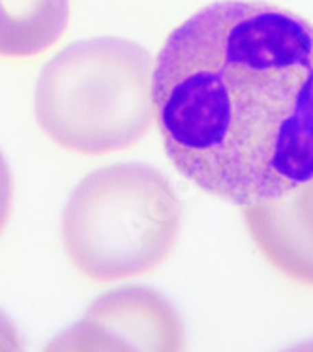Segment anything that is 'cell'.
I'll list each match as a JSON object with an SVG mask.
<instances>
[{
	"mask_svg": "<svg viewBox=\"0 0 313 352\" xmlns=\"http://www.w3.org/2000/svg\"><path fill=\"white\" fill-rule=\"evenodd\" d=\"M152 107L180 175L237 206L313 178V23L259 0L199 10L165 40Z\"/></svg>",
	"mask_w": 313,
	"mask_h": 352,
	"instance_id": "6da1fadb",
	"label": "cell"
},
{
	"mask_svg": "<svg viewBox=\"0 0 313 352\" xmlns=\"http://www.w3.org/2000/svg\"><path fill=\"white\" fill-rule=\"evenodd\" d=\"M152 72L149 51L126 38L69 43L38 75L36 122L75 154L129 148L147 135L154 116Z\"/></svg>",
	"mask_w": 313,
	"mask_h": 352,
	"instance_id": "7a4b0ae2",
	"label": "cell"
},
{
	"mask_svg": "<svg viewBox=\"0 0 313 352\" xmlns=\"http://www.w3.org/2000/svg\"><path fill=\"white\" fill-rule=\"evenodd\" d=\"M182 203L175 186L147 163L92 170L69 193L61 216L66 255L96 283L156 270L177 245Z\"/></svg>",
	"mask_w": 313,
	"mask_h": 352,
	"instance_id": "3957f363",
	"label": "cell"
},
{
	"mask_svg": "<svg viewBox=\"0 0 313 352\" xmlns=\"http://www.w3.org/2000/svg\"><path fill=\"white\" fill-rule=\"evenodd\" d=\"M186 332L169 300L141 285H126L96 298L79 322L47 351H180Z\"/></svg>",
	"mask_w": 313,
	"mask_h": 352,
	"instance_id": "277c9868",
	"label": "cell"
},
{
	"mask_svg": "<svg viewBox=\"0 0 313 352\" xmlns=\"http://www.w3.org/2000/svg\"><path fill=\"white\" fill-rule=\"evenodd\" d=\"M244 221L276 270L313 289V178L276 201L244 206Z\"/></svg>",
	"mask_w": 313,
	"mask_h": 352,
	"instance_id": "5b68a950",
	"label": "cell"
},
{
	"mask_svg": "<svg viewBox=\"0 0 313 352\" xmlns=\"http://www.w3.org/2000/svg\"><path fill=\"white\" fill-rule=\"evenodd\" d=\"M69 0H0V56L28 58L66 32Z\"/></svg>",
	"mask_w": 313,
	"mask_h": 352,
	"instance_id": "8992f818",
	"label": "cell"
},
{
	"mask_svg": "<svg viewBox=\"0 0 313 352\" xmlns=\"http://www.w3.org/2000/svg\"><path fill=\"white\" fill-rule=\"evenodd\" d=\"M14 204V176L6 156L0 150V234L4 232Z\"/></svg>",
	"mask_w": 313,
	"mask_h": 352,
	"instance_id": "52a82bcc",
	"label": "cell"
},
{
	"mask_svg": "<svg viewBox=\"0 0 313 352\" xmlns=\"http://www.w3.org/2000/svg\"><path fill=\"white\" fill-rule=\"evenodd\" d=\"M21 336L15 324L0 311V351H21Z\"/></svg>",
	"mask_w": 313,
	"mask_h": 352,
	"instance_id": "ba28073f",
	"label": "cell"
}]
</instances>
